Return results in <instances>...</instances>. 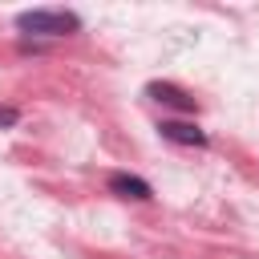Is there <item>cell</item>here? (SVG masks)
<instances>
[{"label":"cell","instance_id":"3957f363","mask_svg":"<svg viewBox=\"0 0 259 259\" xmlns=\"http://www.w3.org/2000/svg\"><path fill=\"white\" fill-rule=\"evenodd\" d=\"M146 97H150V101H162V105H170V109H178V113H194V109H198L194 93H186V89L174 85V81H150V85H146Z\"/></svg>","mask_w":259,"mask_h":259},{"label":"cell","instance_id":"277c9868","mask_svg":"<svg viewBox=\"0 0 259 259\" xmlns=\"http://www.w3.org/2000/svg\"><path fill=\"white\" fill-rule=\"evenodd\" d=\"M109 194L130 198V202H150V198H154V186H150L146 178L130 174V170H113V174H109Z\"/></svg>","mask_w":259,"mask_h":259},{"label":"cell","instance_id":"7a4b0ae2","mask_svg":"<svg viewBox=\"0 0 259 259\" xmlns=\"http://www.w3.org/2000/svg\"><path fill=\"white\" fill-rule=\"evenodd\" d=\"M158 134L166 142H174V146H194V150H206L210 146L206 130H198L194 121H182V117H162L158 121Z\"/></svg>","mask_w":259,"mask_h":259},{"label":"cell","instance_id":"5b68a950","mask_svg":"<svg viewBox=\"0 0 259 259\" xmlns=\"http://www.w3.org/2000/svg\"><path fill=\"white\" fill-rule=\"evenodd\" d=\"M20 121V109L16 105H0V130H12Z\"/></svg>","mask_w":259,"mask_h":259},{"label":"cell","instance_id":"6da1fadb","mask_svg":"<svg viewBox=\"0 0 259 259\" xmlns=\"http://www.w3.org/2000/svg\"><path fill=\"white\" fill-rule=\"evenodd\" d=\"M16 28L32 36H69V32H81V16L65 8H28V12H16Z\"/></svg>","mask_w":259,"mask_h":259}]
</instances>
